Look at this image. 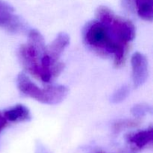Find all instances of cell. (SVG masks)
Returning a JSON list of instances; mask_svg holds the SVG:
<instances>
[{
	"label": "cell",
	"instance_id": "3957f363",
	"mask_svg": "<svg viewBox=\"0 0 153 153\" xmlns=\"http://www.w3.org/2000/svg\"><path fill=\"white\" fill-rule=\"evenodd\" d=\"M17 87L21 93L47 105H57L63 101L68 94V89L64 85H51L41 89L33 83L24 73L17 76Z\"/></svg>",
	"mask_w": 153,
	"mask_h": 153
},
{
	"label": "cell",
	"instance_id": "6da1fadb",
	"mask_svg": "<svg viewBox=\"0 0 153 153\" xmlns=\"http://www.w3.org/2000/svg\"><path fill=\"white\" fill-rule=\"evenodd\" d=\"M84 39L87 45L98 53L113 56L117 67L125 62L128 50L116 43L108 27L101 21L97 19L87 24L84 31Z\"/></svg>",
	"mask_w": 153,
	"mask_h": 153
},
{
	"label": "cell",
	"instance_id": "5b68a950",
	"mask_svg": "<svg viewBox=\"0 0 153 153\" xmlns=\"http://www.w3.org/2000/svg\"><path fill=\"white\" fill-rule=\"evenodd\" d=\"M133 82L135 88L145 83L148 78V63L146 57L140 52H135L131 57Z\"/></svg>",
	"mask_w": 153,
	"mask_h": 153
},
{
	"label": "cell",
	"instance_id": "4fadbf2b",
	"mask_svg": "<svg viewBox=\"0 0 153 153\" xmlns=\"http://www.w3.org/2000/svg\"><path fill=\"white\" fill-rule=\"evenodd\" d=\"M6 125H7V120L0 114V131L5 127Z\"/></svg>",
	"mask_w": 153,
	"mask_h": 153
},
{
	"label": "cell",
	"instance_id": "8fae6325",
	"mask_svg": "<svg viewBox=\"0 0 153 153\" xmlns=\"http://www.w3.org/2000/svg\"><path fill=\"white\" fill-rule=\"evenodd\" d=\"M152 111V108L150 106L144 104L136 105L131 108V114L134 117L140 118L144 117L146 114L150 113Z\"/></svg>",
	"mask_w": 153,
	"mask_h": 153
},
{
	"label": "cell",
	"instance_id": "8992f818",
	"mask_svg": "<svg viewBox=\"0 0 153 153\" xmlns=\"http://www.w3.org/2000/svg\"><path fill=\"white\" fill-rule=\"evenodd\" d=\"M128 5H133L137 14L146 21L153 19V0H124Z\"/></svg>",
	"mask_w": 153,
	"mask_h": 153
},
{
	"label": "cell",
	"instance_id": "7c38bea8",
	"mask_svg": "<svg viewBox=\"0 0 153 153\" xmlns=\"http://www.w3.org/2000/svg\"><path fill=\"white\" fill-rule=\"evenodd\" d=\"M139 124L138 120H120L117 123L114 124V129L116 131H121L126 128H131L134 127Z\"/></svg>",
	"mask_w": 153,
	"mask_h": 153
},
{
	"label": "cell",
	"instance_id": "ba28073f",
	"mask_svg": "<svg viewBox=\"0 0 153 153\" xmlns=\"http://www.w3.org/2000/svg\"><path fill=\"white\" fill-rule=\"evenodd\" d=\"M4 117L7 120L10 122H20L29 120L31 118L30 111L25 106L17 105L12 108L4 112Z\"/></svg>",
	"mask_w": 153,
	"mask_h": 153
},
{
	"label": "cell",
	"instance_id": "7a4b0ae2",
	"mask_svg": "<svg viewBox=\"0 0 153 153\" xmlns=\"http://www.w3.org/2000/svg\"><path fill=\"white\" fill-rule=\"evenodd\" d=\"M96 16L97 19L105 24L114 40L120 46L128 50L130 43L135 37V27L131 22L117 16L105 6L97 8Z\"/></svg>",
	"mask_w": 153,
	"mask_h": 153
},
{
	"label": "cell",
	"instance_id": "52a82bcc",
	"mask_svg": "<svg viewBox=\"0 0 153 153\" xmlns=\"http://www.w3.org/2000/svg\"><path fill=\"white\" fill-rule=\"evenodd\" d=\"M70 44V37L65 33H60L52 43L47 46L49 54L55 61H59L61 54Z\"/></svg>",
	"mask_w": 153,
	"mask_h": 153
},
{
	"label": "cell",
	"instance_id": "277c9868",
	"mask_svg": "<svg viewBox=\"0 0 153 153\" xmlns=\"http://www.w3.org/2000/svg\"><path fill=\"white\" fill-rule=\"evenodd\" d=\"M13 11L10 4L0 0V27L15 34L28 32L25 22L16 16Z\"/></svg>",
	"mask_w": 153,
	"mask_h": 153
},
{
	"label": "cell",
	"instance_id": "30bf717a",
	"mask_svg": "<svg viewBox=\"0 0 153 153\" xmlns=\"http://www.w3.org/2000/svg\"><path fill=\"white\" fill-rule=\"evenodd\" d=\"M129 94V88L127 85H123L111 97V101L113 103H120L124 101Z\"/></svg>",
	"mask_w": 153,
	"mask_h": 153
},
{
	"label": "cell",
	"instance_id": "9c48e42d",
	"mask_svg": "<svg viewBox=\"0 0 153 153\" xmlns=\"http://www.w3.org/2000/svg\"><path fill=\"white\" fill-rule=\"evenodd\" d=\"M153 137V130L152 128L144 131H139L129 137V141L134 143L136 146L142 148L152 142Z\"/></svg>",
	"mask_w": 153,
	"mask_h": 153
}]
</instances>
